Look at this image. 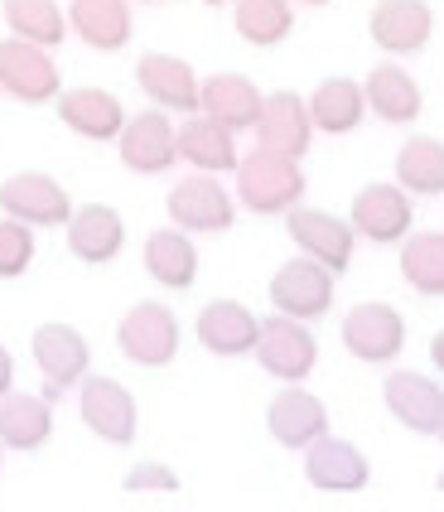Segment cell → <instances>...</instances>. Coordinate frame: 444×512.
<instances>
[{
	"label": "cell",
	"mask_w": 444,
	"mask_h": 512,
	"mask_svg": "<svg viewBox=\"0 0 444 512\" xmlns=\"http://www.w3.org/2000/svg\"><path fill=\"white\" fill-rule=\"evenodd\" d=\"M78 416L107 445H131L140 426L136 397L126 392V382H116L107 372H87L83 382H78Z\"/></svg>",
	"instance_id": "obj_7"
},
{
	"label": "cell",
	"mask_w": 444,
	"mask_h": 512,
	"mask_svg": "<svg viewBox=\"0 0 444 512\" xmlns=\"http://www.w3.org/2000/svg\"><path fill=\"white\" fill-rule=\"evenodd\" d=\"M285 232H290V242L300 247L305 256L314 261H324L329 271H348L353 266V247H358V232L348 218H333L324 208H290L285 213Z\"/></svg>",
	"instance_id": "obj_13"
},
{
	"label": "cell",
	"mask_w": 444,
	"mask_h": 512,
	"mask_svg": "<svg viewBox=\"0 0 444 512\" xmlns=\"http://www.w3.org/2000/svg\"><path fill=\"white\" fill-rule=\"evenodd\" d=\"M116 155L131 174H169L179 160V126L169 121L165 107L126 116V126L116 136Z\"/></svg>",
	"instance_id": "obj_9"
},
{
	"label": "cell",
	"mask_w": 444,
	"mask_h": 512,
	"mask_svg": "<svg viewBox=\"0 0 444 512\" xmlns=\"http://www.w3.org/2000/svg\"><path fill=\"white\" fill-rule=\"evenodd\" d=\"M362 92H367V112L377 121H387V126H411L420 116V107H425V92H420V83L401 63H377L367 73Z\"/></svg>",
	"instance_id": "obj_26"
},
{
	"label": "cell",
	"mask_w": 444,
	"mask_h": 512,
	"mask_svg": "<svg viewBox=\"0 0 444 512\" xmlns=\"http://www.w3.org/2000/svg\"><path fill=\"white\" fill-rule=\"evenodd\" d=\"M126 493H179V474L169 469V464H155V459H145V464H131L126 469Z\"/></svg>",
	"instance_id": "obj_35"
},
{
	"label": "cell",
	"mask_w": 444,
	"mask_h": 512,
	"mask_svg": "<svg viewBox=\"0 0 444 512\" xmlns=\"http://www.w3.org/2000/svg\"><path fill=\"white\" fill-rule=\"evenodd\" d=\"M348 223L358 237L387 247V242H401L411 223H416V203L401 184H362L353 194V208H348Z\"/></svg>",
	"instance_id": "obj_12"
},
{
	"label": "cell",
	"mask_w": 444,
	"mask_h": 512,
	"mask_svg": "<svg viewBox=\"0 0 444 512\" xmlns=\"http://www.w3.org/2000/svg\"><path fill=\"white\" fill-rule=\"evenodd\" d=\"M68 25L97 54H116L131 44L136 20H131V0H68Z\"/></svg>",
	"instance_id": "obj_24"
},
{
	"label": "cell",
	"mask_w": 444,
	"mask_h": 512,
	"mask_svg": "<svg viewBox=\"0 0 444 512\" xmlns=\"http://www.w3.org/2000/svg\"><path fill=\"white\" fill-rule=\"evenodd\" d=\"M382 401H387L391 421L406 426L411 435H435L444 421V387L435 377H425V372H411V368L387 372Z\"/></svg>",
	"instance_id": "obj_14"
},
{
	"label": "cell",
	"mask_w": 444,
	"mask_h": 512,
	"mask_svg": "<svg viewBox=\"0 0 444 512\" xmlns=\"http://www.w3.org/2000/svg\"><path fill=\"white\" fill-rule=\"evenodd\" d=\"M136 83L140 92L155 102V107H165V112H179L189 116L198 112V73L184 63V58L174 54H140L136 63Z\"/></svg>",
	"instance_id": "obj_22"
},
{
	"label": "cell",
	"mask_w": 444,
	"mask_h": 512,
	"mask_svg": "<svg viewBox=\"0 0 444 512\" xmlns=\"http://www.w3.org/2000/svg\"><path fill=\"white\" fill-rule=\"evenodd\" d=\"M362 112H367V92L353 78H324L309 97V116H314V131L324 136H348L362 126Z\"/></svg>",
	"instance_id": "obj_29"
},
{
	"label": "cell",
	"mask_w": 444,
	"mask_h": 512,
	"mask_svg": "<svg viewBox=\"0 0 444 512\" xmlns=\"http://www.w3.org/2000/svg\"><path fill=\"white\" fill-rule=\"evenodd\" d=\"M179 160L194 165V170H208V174L237 170V160H242V155H237V131L203 112H189L184 126H179Z\"/></svg>",
	"instance_id": "obj_27"
},
{
	"label": "cell",
	"mask_w": 444,
	"mask_h": 512,
	"mask_svg": "<svg viewBox=\"0 0 444 512\" xmlns=\"http://www.w3.org/2000/svg\"><path fill=\"white\" fill-rule=\"evenodd\" d=\"M367 34L391 58L425 54V44L435 34V10L425 0H377V10L367 20Z\"/></svg>",
	"instance_id": "obj_15"
},
{
	"label": "cell",
	"mask_w": 444,
	"mask_h": 512,
	"mask_svg": "<svg viewBox=\"0 0 444 512\" xmlns=\"http://www.w3.org/2000/svg\"><path fill=\"white\" fill-rule=\"evenodd\" d=\"M0 15H5L10 34L34 39L44 49H63V39L73 34L68 5H58V0H0Z\"/></svg>",
	"instance_id": "obj_31"
},
{
	"label": "cell",
	"mask_w": 444,
	"mask_h": 512,
	"mask_svg": "<svg viewBox=\"0 0 444 512\" xmlns=\"http://www.w3.org/2000/svg\"><path fill=\"white\" fill-rule=\"evenodd\" d=\"M145 271L150 281L165 285V290H189L198 281V247H194V232L184 228H155L145 237Z\"/></svg>",
	"instance_id": "obj_28"
},
{
	"label": "cell",
	"mask_w": 444,
	"mask_h": 512,
	"mask_svg": "<svg viewBox=\"0 0 444 512\" xmlns=\"http://www.w3.org/2000/svg\"><path fill=\"white\" fill-rule=\"evenodd\" d=\"M0 92H10L15 102L25 107H44L58 102L63 78H58V63L44 44L20 39V34H5L0 39Z\"/></svg>",
	"instance_id": "obj_3"
},
{
	"label": "cell",
	"mask_w": 444,
	"mask_h": 512,
	"mask_svg": "<svg viewBox=\"0 0 444 512\" xmlns=\"http://www.w3.org/2000/svg\"><path fill=\"white\" fill-rule=\"evenodd\" d=\"M333 276L324 261H314V256H290V261H280L271 285H266V295H271V310L276 314H290V319H324L333 310Z\"/></svg>",
	"instance_id": "obj_4"
},
{
	"label": "cell",
	"mask_w": 444,
	"mask_h": 512,
	"mask_svg": "<svg viewBox=\"0 0 444 512\" xmlns=\"http://www.w3.org/2000/svg\"><path fill=\"white\" fill-rule=\"evenodd\" d=\"M15 387V358H10V348L0 343V397Z\"/></svg>",
	"instance_id": "obj_36"
},
{
	"label": "cell",
	"mask_w": 444,
	"mask_h": 512,
	"mask_svg": "<svg viewBox=\"0 0 444 512\" xmlns=\"http://www.w3.org/2000/svg\"><path fill=\"white\" fill-rule=\"evenodd\" d=\"M396 184L420 199H440L444 194V141L435 136H411L396 150Z\"/></svg>",
	"instance_id": "obj_32"
},
{
	"label": "cell",
	"mask_w": 444,
	"mask_h": 512,
	"mask_svg": "<svg viewBox=\"0 0 444 512\" xmlns=\"http://www.w3.org/2000/svg\"><path fill=\"white\" fill-rule=\"evenodd\" d=\"M401 276L416 295H444V232H406L401 247Z\"/></svg>",
	"instance_id": "obj_33"
},
{
	"label": "cell",
	"mask_w": 444,
	"mask_h": 512,
	"mask_svg": "<svg viewBox=\"0 0 444 512\" xmlns=\"http://www.w3.org/2000/svg\"><path fill=\"white\" fill-rule=\"evenodd\" d=\"M256 145L261 150H276V155H290V160H305L309 141H314V116H309V102L295 97V92H271L261 102V116H256Z\"/></svg>",
	"instance_id": "obj_18"
},
{
	"label": "cell",
	"mask_w": 444,
	"mask_h": 512,
	"mask_svg": "<svg viewBox=\"0 0 444 512\" xmlns=\"http://www.w3.org/2000/svg\"><path fill=\"white\" fill-rule=\"evenodd\" d=\"M29 358H34V368L44 372V397L49 401H58L63 392H73V387L87 377V368H92V348H87V339L73 329V324H58V319L34 329Z\"/></svg>",
	"instance_id": "obj_6"
},
{
	"label": "cell",
	"mask_w": 444,
	"mask_h": 512,
	"mask_svg": "<svg viewBox=\"0 0 444 512\" xmlns=\"http://www.w3.org/2000/svg\"><path fill=\"white\" fill-rule=\"evenodd\" d=\"M49 435H54V401L34 397V392H5L0 397V440H5V450H15V455H34V450H44L49 445Z\"/></svg>",
	"instance_id": "obj_23"
},
{
	"label": "cell",
	"mask_w": 444,
	"mask_h": 512,
	"mask_svg": "<svg viewBox=\"0 0 444 512\" xmlns=\"http://www.w3.org/2000/svg\"><path fill=\"white\" fill-rule=\"evenodd\" d=\"M0 464H5V440H0Z\"/></svg>",
	"instance_id": "obj_41"
},
{
	"label": "cell",
	"mask_w": 444,
	"mask_h": 512,
	"mask_svg": "<svg viewBox=\"0 0 444 512\" xmlns=\"http://www.w3.org/2000/svg\"><path fill=\"white\" fill-rule=\"evenodd\" d=\"M343 348L358 363H377L382 368L391 358H401V348H406V319L387 300H362V305L343 314Z\"/></svg>",
	"instance_id": "obj_10"
},
{
	"label": "cell",
	"mask_w": 444,
	"mask_h": 512,
	"mask_svg": "<svg viewBox=\"0 0 444 512\" xmlns=\"http://www.w3.org/2000/svg\"><path fill=\"white\" fill-rule=\"evenodd\" d=\"M0 213L20 218L29 228H63L73 218V199L54 174L20 170L10 179H0Z\"/></svg>",
	"instance_id": "obj_11"
},
{
	"label": "cell",
	"mask_w": 444,
	"mask_h": 512,
	"mask_svg": "<svg viewBox=\"0 0 444 512\" xmlns=\"http://www.w3.org/2000/svg\"><path fill=\"white\" fill-rule=\"evenodd\" d=\"M430 363H435V372H444V329L430 339Z\"/></svg>",
	"instance_id": "obj_37"
},
{
	"label": "cell",
	"mask_w": 444,
	"mask_h": 512,
	"mask_svg": "<svg viewBox=\"0 0 444 512\" xmlns=\"http://www.w3.org/2000/svg\"><path fill=\"white\" fill-rule=\"evenodd\" d=\"M435 488H440V493H444V469H440V479H435Z\"/></svg>",
	"instance_id": "obj_40"
},
{
	"label": "cell",
	"mask_w": 444,
	"mask_h": 512,
	"mask_svg": "<svg viewBox=\"0 0 444 512\" xmlns=\"http://www.w3.org/2000/svg\"><path fill=\"white\" fill-rule=\"evenodd\" d=\"M435 435H440V440H444V421H440V430H435Z\"/></svg>",
	"instance_id": "obj_43"
},
{
	"label": "cell",
	"mask_w": 444,
	"mask_h": 512,
	"mask_svg": "<svg viewBox=\"0 0 444 512\" xmlns=\"http://www.w3.org/2000/svg\"><path fill=\"white\" fill-rule=\"evenodd\" d=\"M305 479L319 493H358L372 484V464L358 445H348L338 435H319L305 450Z\"/></svg>",
	"instance_id": "obj_19"
},
{
	"label": "cell",
	"mask_w": 444,
	"mask_h": 512,
	"mask_svg": "<svg viewBox=\"0 0 444 512\" xmlns=\"http://www.w3.org/2000/svg\"><path fill=\"white\" fill-rule=\"evenodd\" d=\"M198 5H227V0H198Z\"/></svg>",
	"instance_id": "obj_39"
},
{
	"label": "cell",
	"mask_w": 444,
	"mask_h": 512,
	"mask_svg": "<svg viewBox=\"0 0 444 512\" xmlns=\"http://www.w3.org/2000/svg\"><path fill=\"white\" fill-rule=\"evenodd\" d=\"M295 0H232V29L251 49H276L295 29Z\"/></svg>",
	"instance_id": "obj_30"
},
{
	"label": "cell",
	"mask_w": 444,
	"mask_h": 512,
	"mask_svg": "<svg viewBox=\"0 0 444 512\" xmlns=\"http://www.w3.org/2000/svg\"><path fill=\"white\" fill-rule=\"evenodd\" d=\"M179 319L165 300H136L116 324V348L136 368H165L179 358Z\"/></svg>",
	"instance_id": "obj_2"
},
{
	"label": "cell",
	"mask_w": 444,
	"mask_h": 512,
	"mask_svg": "<svg viewBox=\"0 0 444 512\" xmlns=\"http://www.w3.org/2000/svg\"><path fill=\"white\" fill-rule=\"evenodd\" d=\"M169 223L184 232H227L232 223H237V194H227L218 184V174L208 170H194L184 174L174 189H169Z\"/></svg>",
	"instance_id": "obj_5"
},
{
	"label": "cell",
	"mask_w": 444,
	"mask_h": 512,
	"mask_svg": "<svg viewBox=\"0 0 444 512\" xmlns=\"http://www.w3.org/2000/svg\"><path fill=\"white\" fill-rule=\"evenodd\" d=\"M295 5H329V0H295Z\"/></svg>",
	"instance_id": "obj_38"
},
{
	"label": "cell",
	"mask_w": 444,
	"mask_h": 512,
	"mask_svg": "<svg viewBox=\"0 0 444 512\" xmlns=\"http://www.w3.org/2000/svg\"><path fill=\"white\" fill-rule=\"evenodd\" d=\"M261 102H266V92L251 83L247 73H213L198 87V112L232 126V131H251L256 116H261Z\"/></svg>",
	"instance_id": "obj_25"
},
{
	"label": "cell",
	"mask_w": 444,
	"mask_h": 512,
	"mask_svg": "<svg viewBox=\"0 0 444 512\" xmlns=\"http://www.w3.org/2000/svg\"><path fill=\"white\" fill-rule=\"evenodd\" d=\"M136 5H160V0H136Z\"/></svg>",
	"instance_id": "obj_42"
},
{
	"label": "cell",
	"mask_w": 444,
	"mask_h": 512,
	"mask_svg": "<svg viewBox=\"0 0 444 512\" xmlns=\"http://www.w3.org/2000/svg\"><path fill=\"white\" fill-rule=\"evenodd\" d=\"M256 363H261V372H271L276 382H305L309 372L319 368V343H314L305 319L271 314V319H261Z\"/></svg>",
	"instance_id": "obj_8"
},
{
	"label": "cell",
	"mask_w": 444,
	"mask_h": 512,
	"mask_svg": "<svg viewBox=\"0 0 444 512\" xmlns=\"http://www.w3.org/2000/svg\"><path fill=\"white\" fill-rule=\"evenodd\" d=\"M237 208H247L256 218H285L295 203L305 199V170L300 160L290 155H276V150H251L237 160Z\"/></svg>",
	"instance_id": "obj_1"
},
{
	"label": "cell",
	"mask_w": 444,
	"mask_h": 512,
	"mask_svg": "<svg viewBox=\"0 0 444 512\" xmlns=\"http://www.w3.org/2000/svg\"><path fill=\"white\" fill-rule=\"evenodd\" d=\"M194 334L218 358H247L261 339V314L247 310L242 300H208L194 319Z\"/></svg>",
	"instance_id": "obj_17"
},
{
	"label": "cell",
	"mask_w": 444,
	"mask_h": 512,
	"mask_svg": "<svg viewBox=\"0 0 444 512\" xmlns=\"http://www.w3.org/2000/svg\"><path fill=\"white\" fill-rule=\"evenodd\" d=\"M63 232H68V252L78 256L83 266H107L126 247V218L111 203L73 208V218L63 223Z\"/></svg>",
	"instance_id": "obj_20"
},
{
	"label": "cell",
	"mask_w": 444,
	"mask_h": 512,
	"mask_svg": "<svg viewBox=\"0 0 444 512\" xmlns=\"http://www.w3.org/2000/svg\"><path fill=\"white\" fill-rule=\"evenodd\" d=\"M58 116L83 141H116L121 126H126V107H121V97H111L107 87H68V92H58Z\"/></svg>",
	"instance_id": "obj_21"
},
{
	"label": "cell",
	"mask_w": 444,
	"mask_h": 512,
	"mask_svg": "<svg viewBox=\"0 0 444 512\" xmlns=\"http://www.w3.org/2000/svg\"><path fill=\"white\" fill-rule=\"evenodd\" d=\"M34 266V228L0 213V281H15Z\"/></svg>",
	"instance_id": "obj_34"
},
{
	"label": "cell",
	"mask_w": 444,
	"mask_h": 512,
	"mask_svg": "<svg viewBox=\"0 0 444 512\" xmlns=\"http://www.w3.org/2000/svg\"><path fill=\"white\" fill-rule=\"evenodd\" d=\"M266 430H271V440L280 450H300L305 455L319 435H329V411L300 382H285V392H276L271 406H266Z\"/></svg>",
	"instance_id": "obj_16"
}]
</instances>
